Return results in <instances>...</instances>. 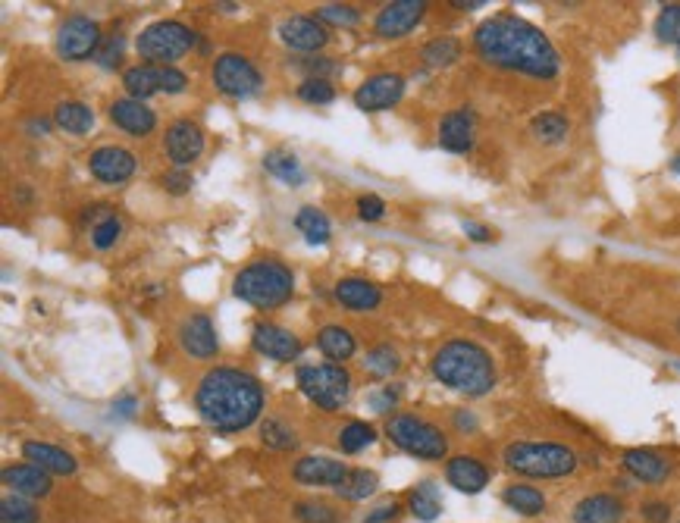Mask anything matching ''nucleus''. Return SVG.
Wrapping results in <instances>:
<instances>
[{
	"label": "nucleus",
	"mask_w": 680,
	"mask_h": 523,
	"mask_svg": "<svg viewBox=\"0 0 680 523\" xmlns=\"http://www.w3.org/2000/svg\"><path fill=\"white\" fill-rule=\"evenodd\" d=\"M474 51L483 63L527 79L549 82L561 73V57L549 35L518 13H496L483 19L474 29Z\"/></svg>",
	"instance_id": "f257e3e1"
},
{
	"label": "nucleus",
	"mask_w": 680,
	"mask_h": 523,
	"mask_svg": "<svg viewBox=\"0 0 680 523\" xmlns=\"http://www.w3.org/2000/svg\"><path fill=\"white\" fill-rule=\"evenodd\" d=\"M261 379L239 367H214L201 376L195 389V411L204 426L217 433H242L264 414Z\"/></svg>",
	"instance_id": "f03ea898"
},
{
	"label": "nucleus",
	"mask_w": 680,
	"mask_h": 523,
	"mask_svg": "<svg viewBox=\"0 0 680 523\" xmlns=\"http://www.w3.org/2000/svg\"><path fill=\"white\" fill-rule=\"evenodd\" d=\"M433 376L445 389L461 392L467 398H483L496 389V361L492 354L471 339H452L442 348H436L430 361Z\"/></svg>",
	"instance_id": "7ed1b4c3"
},
{
	"label": "nucleus",
	"mask_w": 680,
	"mask_h": 523,
	"mask_svg": "<svg viewBox=\"0 0 680 523\" xmlns=\"http://www.w3.org/2000/svg\"><path fill=\"white\" fill-rule=\"evenodd\" d=\"M580 451L565 442H511L502 451V467L521 480H565L580 470Z\"/></svg>",
	"instance_id": "20e7f679"
},
{
	"label": "nucleus",
	"mask_w": 680,
	"mask_h": 523,
	"mask_svg": "<svg viewBox=\"0 0 680 523\" xmlns=\"http://www.w3.org/2000/svg\"><path fill=\"white\" fill-rule=\"evenodd\" d=\"M232 295L239 301L261 307V311H273L283 307L295 295V273L283 264V260H254V264L242 267L232 279Z\"/></svg>",
	"instance_id": "39448f33"
},
{
	"label": "nucleus",
	"mask_w": 680,
	"mask_h": 523,
	"mask_svg": "<svg viewBox=\"0 0 680 523\" xmlns=\"http://www.w3.org/2000/svg\"><path fill=\"white\" fill-rule=\"evenodd\" d=\"M386 439L417 461H442L449 458V436L436 423L417 414H389L383 426Z\"/></svg>",
	"instance_id": "423d86ee"
},
{
	"label": "nucleus",
	"mask_w": 680,
	"mask_h": 523,
	"mask_svg": "<svg viewBox=\"0 0 680 523\" xmlns=\"http://www.w3.org/2000/svg\"><path fill=\"white\" fill-rule=\"evenodd\" d=\"M198 44V32L179 19H157L135 38V51L151 66H176Z\"/></svg>",
	"instance_id": "0eeeda50"
},
{
	"label": "nucleus",
	"mask_w": 680,
	"mask_h": 523,
	"mask_svg": "<svg viewBox=\"0 0 680 523\" xmlns=\"http://www.w3.org/2000/svg\"><path fill=\"white\" fill-rule=\"evenodd\" d=\"M301 395L320 411H339L351 398V373L342 364H304L295 373Z\"/></svg>",
	"instance_id": "6e6552de"
},
{
	"label": "nucleus",
	"mask_w": 680,
	"mask_h": 523,
	"mask_svg": "<svg viewBox=\"0 0 680 523\" xmlns=\"http://www.w3.org/2000/svg\"><path fill=\"white\" fill-rule=\"evenodd\" d=\"M210 82L229 101H248L264 88V76L245 54H220L210 66Z\"/></svg>",
	"instance_id": "1a4fd4ad"
},
{
	"label": "nucleus",
	"mask_w": 680,
	"mask_h": 523,
	"mask_svg": "<svg viewBox=\"0 0 680 523\" xmlns=\"http://www.w3.org/2000/svg\"><path fill=\"white\" fill-rule=\"evenodd\" d=\"M101 44H104L101 26L88 16H69L57 29V54L69 63H82V60L98 57Z\"/></svg>",
	"instance_id": "9d476101"
},
{
	"label": "nucleus",
	"mask_w": 680,
	"mask_h": 523,
	"mask_svg": "<svg viewBox=\"0 0 680 523\" xmlns=\"http://www.w3.org/2000/svg\"><path fill=\"white\" fill-rule=\"evenodd\" d=\"M251 345L257 354H264V358L270 361H279V364H292L301 358L304 351V342L295 336L292 329L279 326V323H254L251 326Z\"/></svg>",
	"instance_id": "9b49d317"
},
{
	"label": "nucleus",
	"mask_w": 680,
	"mask_h": 523,
	"mask_svg": "<svg viewBox=\"0 0 680 523\" xmlns=\"http://www.w3.org/2000/svg\"><path fill=\"white\" fill-rule=\"evenodd\" d=\"M405 76L398 73H377V76H367L358 88H355V107L364 113H383L392 110L398 101L405 98Z\"/></svg>",
	"instance_id": "f8f14e48"
},
{
	"label": "nucleus",
	"mask_w": 680,
	"mask_h": 523,
	"mask_svg": "<svg viewBox=\"0 0 680 523\" xmlns=\"http://www.w3.org/2000/svg\"><path fill=\"white\" fill-rule=\"evenodd\" d=\"M424 16H427L424 0H392V4H386L377 13V19H373V35L383 41L405 38L424 22Z\"/></svg>",
	"instance_id": "ddd939ff"
},
{
	"label": "nucleus",
	"mask_w": 680,
	"mask_h": 523,
	"mask_svg": "<svg viewBox=\"0 0 680 523\" xmlns=\"http://www.w3.org/2000/svg\"><path fill=\"white\" fill-rule=\"evenodd\" d=\"M207 138L204 129L192 120H176L167 126V135H163V151L173 160L176 170H189V166L204 154Z\"/></svg>",
	"instance_id": "4468645a"
},
{
	"label": "nucleus",
	"mask_w": 680,
	"mask_h": 523,
	"mask_svg": "<svg viewBox=\"0 0 680 523\" xmlns=\"http://www.w3.org/2000/svg\"><path fill=\"white\" fill-rule=\"evenodd\" d=\"M276 35L289 51L308 54V57H314L317 51H323V47L330 44V32H326V26L314 16H286L279 22Z\"/></svg>",
	"instance_id": "2eb2a0df"
},
{
	"label": "nucleus",
	"mask_w": 680,
	"mask_h": 523,
	"mask_svg": "<svg viewBox=\"0 0 680 523\" xmlns=\"http://www.w3.org/2000/svg\"><path fill=\"white\" fill-rule=\"evenodd\" d=\"M351 467L330 455H304L292 467V480L298 486H323V489H339L348 480Z\"/></svg>",
	"instance_id": "dca6fc26"
},
{
	"label": "nucleus",
	"mask_w": 680,
	"mask_h": 523,
	"mask_svg": "<svg viewBox=\"0 0 680 523\" xmlns=\"http://www.w3.org/2000/svg\"><path fill=\"white\" fill-rule=\"evenodd\" d=\"M135 154L123 145H104L88 154V173L104 185H123L135 176Z\"/></svg>",
	"instance_id": "f3484780"
},
{
	"label": "nucleus",
	"mask_w": 680,
	"mask_h": 523,
	"mask_svg": "<svg viewBox=\"0 0 680 523\" xmlns=\"http://www.w3.org/2000/svg\"><path fill=\"white\" fill-rule=\"evenodd\" d=\"M439 145L449 154H467L477 145V113L474 107H455L439 120Z\"/></svg>",
	"instance_id": "a211bd4d"
},
{
	"label": "nucleus",
	"mask_w": 680,
	"mask_h": 523,
	"mask_svg": "<svg viewBox=\"0 0 680 523\" xmlns=\"http://www.w3.org/2000/svg\"><path fill=\"white\" fill-rule=\"evenodd\" d=\"M621 470L630 480H637L643 486H662L671 477V461L655 448H627L621 451Z\"/></svg>",
	"instance_id": "6ab92c4d"
},
{
	"label": "nucleus",
	"mask_w": 680,
	"mask_h": 523,
	"mask_svg": "<svg viewBox=\"0 0 680 523\" xmlns=\"http://www.w3.org/2000/svg\"><path fill=\"white\" fill-rule=\"evenodd\" d=\"M179 345L182 351L189 354L195 361H210L220 354V339H217V329L210 323L207 314H192L179 323Z\"/></svg>",
	"instance_id": "aec40b11"
},
{
	"label": "nucleus",
	"mask_w": 680,
	"mask_h": 523,
	"mask_svg": "<svg viewBox=\"0 0 680 523\" xmlns=\"http://www.w3.org/2000/svg\"><path fill=\"white\" fill-rule=\"evenodd\" d=\"M627 502L618 492H590L571 508V523H621Z\"/></svg>",
	"instance_id": "412c9836"
},
{
	"label": "nucleus",
	"mask_w": 680,
	"mask_h": 523,
	"mask_svg": "<svg viewBox=\"0 0 680 523\" xmlns=\"http://www.w3.org/2000/svg\"><path fill=\"white\" fill-rule=\"evenodd\" d=\"M22 461L41 467L44 473H51V477H73L79 470V461L69 455L66 448L51 445V442H38V439L22 442Z\"/></svg>",
	"instance_id": "4be33fe9"
},
{
	"label": "nucleus",
	"mask_w": 680,
	"mask_h": 523,
	"mask_svg": "<svg viewBox=\"0 0 680 523\" xmlns=\"http://www.w3.org/2000/svg\"><path fill=\"white\" fill-rule=\"evenodd\" d=\"M110 123L116 129H123L132 138H145L157 129V113L145 104V101H135V98H120L110 104Z\"/></svg>",
	"instance_id": "5701e85b"
},
{
	"label": "nucleus",
	"mask_w": 680,
	"mask_h": 523,
	"mask_svg": "<svg viewBox=\"0 0 680 523\" xmlns=\"http://www.w3.org/2000/svg\"><path fill=\"white\" fill-rule=\"evenodd\" d=\"M0 477H4V486L10 492H16L22 498H32V502H35V498H48L54 492L51 473H44L41 467H35L29 461L4 467V473H0Z\"/></svg>",
	"instance_id": "b1692460"
},
{
	"label": "nucleus",
	"mask_w": 680,
	"mask_h": 523,
	"mask_svg": "<svg viewBox=\"0 0 680 523\" xmlns=\"http://www.w3.org/2000/svg\"><path fill=\"white\" fill-rule=\"evenodd\" d=\"M489 477H492L489 467L474 455H455L445 461V480L464 495H480L489 486Z\"/></svg>",
	"instance_id": "393cba45"
},
{
	"label": "nucleus",
	"mask_w": 680,
	"mask_h": 523,
	"mask_svg": "<svg viewBox=\"0 0 680 523\" xmlns=\"http://www.w3.org/2000/svg\"><path fill=\"white\" fill-rule=\"evenodd\" d=\"M333 298L345 307V311H355V314L377 311V307L383 304L380 285H373L370 279H361V276H345V279H339L333 285Z\"/></svg>",
	"instance_id": "a878e982"
},
{
	"label": "nucleus",
	"mask_w": 680,
	"mask_h": 523,
	"mask_svg": "<svg viewBox=\"0 0 680 523\" xmlns=\"http://www.w3.org/2000/svg\"><path fill=\"white\" fill-rule=\"evenodd\" d=\"M502 505L524 520H536L549 511V498L539 486H530L527 480H514L502 489Z\"/></svg>",
	"instance_id": "bb28decb"
},
{
	"label": "nucleus",
	"mask_w": 680,
	"mask_h": 523,
	"mask_svg": "<svg viewBox=\"0 0 680 523\" xmlns=\"http://www.w3.org/2000/svg\"><path fill=\"white\" fill-rule=\"evenodd\" d=\"M317 348H320L323 358H330L333 364H345V361L355 358L358 339H355V332H351L348 326L330 323V326H323L317 332Z\"/></svg>",
	"instance_id": "cd10ccee"
},
{
	"label": "nucleus",
	"mask_w": 680,
	"mask_h": 523,
	"mask_svg": "<svg viewBox=\"0 0 680 523\" xmlns=\"http://www.w3.org/2000/svg\"><path fill=\"white\" fill-rule=\"evenodd\" d=\"M123 88H126L129 98H135V101H148V98H154V94H163V88H160V66H151V63L129 66L123 73Z\"/></svg>",
	"instance_id": "c85d7f7f"
},
{
	"label": "nucleus",
	"mask_w": 680,
	"mask_h": 523,
	"mask_svg": "<svg viewBox=\"0 0 680 523\" xmlns=\"http://www.w3.org/2000/svg\"><path fill=\"white\" fill-rule=\"evenodd\" d=\"M54 126L66 135H88L95 129V110L82 101H60L54 107Z\"/></svg>",
	"instance_id": "c756f323"
},
{
	"label": "nucleus",
	"mask_w": 680,
	"mask_h": 523,
	"mask_svg": "<svg viewBox=\"0 0 680 523\" xmlns=\"http://www.w3.org/2000/svg\"><path fill=\"white\" fill-rule=\"evenodd\" d=\"M568 132H571V120L561 110H543L530 120V135L539 145H549V148L561 145V141L568 138Z\"/></svg>",
	"instance_id": "7c9ffc66"
},
{
	"label": "nucleus",
	"mask_w": 680,
	"mask_h": 523,
	"mask_svg": "<svg viewBox=\"0 0 680 523\" xmlns=\"http://www.w3.org/2000/svg\"><path fill=\"white\" fill-rule=\"evenodd\" d=\"M405 508H408L417 520H424V523L436 520V517H439V511H442V495H439V486H436V483H430V480H420L417 486H411V489H408V495H405Z\"/></svg>",
	"instance_id": "2f4dec72"
},
{
	"label": "nucleus",
	"mask_w": 680,
	"mask_h": 523,
	"mask_svg": "<svg viewBox=\"0 0 680 523\" xmlns=\"http://www.w3.org/2000/svg\"><path fill=\"white\" fill-rule=\"evenodd\" d=\"M264 170L273 176V179H279V182H286V185H292V188H298L304 179V166H301V160L289 151V148H270L267 154H264Z\"/></svg>",
	"instance_id": "473e14b6"
},
{
	"label": "nucleus",
	"mask_w": 680,
	"mask_h": 523,
	"mask_svg": "<svg viewBox=\"0 0 680 523\" xmlns=\"http://www.w3.org/2000/svg\"><path fill=\"white\" fill-rule=\"evenodd\" d=\"M295 229L304 235V242L308 245H330V239H333L330 217H326L320 207H311V204L295 213Z\"/></svg>",
	"instance_id": "72a5a7b5"
},
{
	"label": "nucleus",
	"mask_w": 680,
	"mask_h": 523,
	"mask_svg": "<svg viewBox=\"0 0 680 523\" xmlns=\"http://www.w3.org/2000/svg\"><path fill=\"white\" fill-rule=\"evenodd\" d=\"M461 54H464L461 38H455V35H439V38H433V41L424 44V51H420V60H424L430 69H449V66H455L461 60Z\"/></svg>",
	"instance_id": "f704fd0d"
},
{
	"label": "nucleus",
	"mask_w": 680,
	"mask_h": 523,
	"mask_svg": "<svg viewBox=\"0 0 680 523\" xmlns=\"http://www.w3.org/2000/svg\"><path fill=\"white\" fill-rule=\"evenodd\" d=\"M377 486H380V477L373 470L351 467L348 480L336 489V495L345 498V502H364V498H370L373 492H377Z\"/></svg>",
	"instance_id": "c9c22d12"
},
{
	"label": "nucleus",
	"mask_w": 680,
	"mask_h": 523,
	"mask_svg": "<svg viewBox=\"0 0 680 523\" xmlns=\"http://www.w3.org/2000/svg\"><path fill=\"white\" fill-rule=\"evenodd\" d=\"M373 442H377V430L364 420H351L339 430V448L345 455H361V451H367Z\"/></svg>",
	"instance_id": "e433bc0d"
},
{
	"label": "nucleus",
	"mask_w": 680,
	"mask_h": 523,
	"mask_svg": "<svg viewBox=\"0 0 680 523\" xmlns=\"http://www.w3.org/2000/svg\"><path fill=\"white\" fill-rule=\"evenodd\" d=\"M261 442L273 451H295L301 445L298 433L292 430V426L286 420H279V417H267L261 423Z\"/></svg>",
	"instance_id": "4c0bfd02"
},
{
	"label": "nucleus",
	"mask_w": 680,
	"mask_h": 523,
	"mask_svg": "<svg viewBox=\"0 0 680 523\" xmlns=\"http://www.w3.org/2000/svg\"><path fill=\"white\" fill-rule=\"evenodd\" d=\"M364 370L377 379H389L392 373L402 370V358H398V351L392 345H377L364 354Z\"/></svg>",
	"instance_id": "58836bf2"
},
{
	"label": "nucleus",
	"mask_w": 680,
	"mask_h": 523,
	"mask_svg": "<svg viewBox=\"0 0 680 523\" xmlns=\"http://www.w3.org/2000/svg\"><path fill=\"white\" fill-rule=\"evenodd\" d=\"M38 520L41 514L32 498H22L16 492L4 495V502H0V523H38Z\"/></svg>",
	"instance_id": "ea45409f"
},
{
	"label": "nucleus",
	"mask_w": 680,
	"mask_h": 523,
	"mask_svg": "<svg viewBox=\"0 0 680 523\" xmlns=\"http://www.w3.org/2000/svg\"><path fill=\"white\" fill-rule=\"evenodd\" d=\"M655 38L662 44H671L680 51V4H665L655 16V26H652Z\"/></svg>",
	"instance_id": "a19ab883"
},
{
	"label": "nucleus",
	"mask_w": 680,
	"mask_h": 523,
	"mask_svg": "<svg viewBox=\"0 0 680 523\" xmlns=\"http://www.w3.org/2000/svg\"><path fill=\"white\" fill-rule=\"evenodd\" d=\"M298 523H342L339 511L326 502H317V498H304V502H295L292 508Z\"/></svg>",
	"instance_id": "79ce46f5"
},
{
	"label": "nucleus",
	"mask_w": 680,
	"mask_h": 523,
	"mask_svg": "<svg viewBox=\"0 0 680 523\" xmlns=\"http://www.w3.org/2000/svg\"><path fill=\"white\" fill-rule=\"evenodd\" d=\"M317 19L323 22V26L351 29L361 22V10L355 4H323V7H317Z\"/></svg>",
	"instance_id": "37998d69"
},
{
	"label": "nucleus",
	"mask_w": 680,
	"mask_h": 523,
	"mask_svg": "<svg viewBox=\"0 0 680 523\" xmlns=\"http://www.w3.org/2000/svg\"><path fill=\"white\" fill-rule=\"evenodd\" d=\"M295 94H298V101L311 104V107H326L336 101V85L326 79H304Z\"/></svg>",
	"instance_id": "c03bdc74"
},
{
	"label": "nucleus",
	"mask_w": 680,
	"mask_h": 523,
	"mask_svg": "<svg viewBox=\"0 0 680 523\" xmlns=\"http://www.w3.org/2000/svg\"><path fill=\"white\" fill-rule=\"evenodd\" d=\"M298 66L304 69V79H326L333 82L336 76H342V63L336 57H323V54H314V57H304L298 60Z\"/></svg>",
	"instance_id": "a18cd8bd"
},
{
	"label": "nucleus",
	"mask_w": 680,
	"mask_h": 523,
	"mask_svg": "<svg viewBox=\"0 0 680 523\" xmlns=\"http://www.w3.org/2000/svg\"><path fill=\"white\" fill-rule=\"evenodd\" d=\"M120 235H123V220L113 213V217L101 220L98 226H91V245H95L98 251H107L120 242Z\"/></svg>",
	"instance_id": "49530a36"
},
{
	"label": "nucleus",
	"mask_w": 680,
	"mask_h": 523,
	"mask_svg": "<svg viewBox=\"0 0 680 523\" xmlns=\"http://www.w3.org/2000/svg\"><path fill=\"white\" fill-rule=\"evenodd\" d=\"M402 511H405V502H398V498H383V502H377L364 514V523H395L402 517Z\"/></svg>",
	"instance_id": "de8ad7c7"
},
{
	"label": "nucleus",
	"mask_w": 680,
	"mask_h": 523,
	"mask_svg": "<svg viewBox=\"0 0 680 523\" xmlns=\"http://www.w3.org/2000/svg\"><path fill=\"white\" fill-rule=\"evenodd\" d=\"M192 185H195V176L189 173V170H176V166H173V170L170 173H163L160 176V188H163V192H167V195H189L192 192Z\"/></svg>",
	"instance_id": "09e8293b"
},
{
	"label": "nucleus",
	"mask_w": 680,
	"mask_h": 523,
	"mask_svg": "<svg viewBox=\"0 0 680 523\" xmlns=\"http://www.w3.org/2000/svg\"><path fill=\"white\" fill-rule=\"evenodd\" d=\"M640 517L646 523H671L674 508H671V502H665V498H646V502H640Z\"/></svg>",
	"instance_id": "8fccbe9b"
},
{
	"label": "nucleus",
	"mask_w": 680,
	"mask_h": 523,
	"mask_svg": "<svg viewBox=\"0 0 680 523\" xmlns=\"http://www.w3.org/2000/svg\"><path fill=\"white\" fill-rule=\"evenodd\" d=\"M358 217L364 220V223H380L383 217H386V201L383 198H377V195H361L358 198Z\"/></svg>",
	"instance_id": "3c124183"
},
{
	"label": "nucleus",
	"mask_w": 680,
	"mask_h": 523,
	"mask_svg": "<svg viewBox=\"0 0 680 523\" xmlns=\"http://www.w3.org/2000/svg\"><path fill=\"white\" fill-rule=\"evenodd\" d=\"M160 88L163 94H182L189 88V76L179 66H160Z\"/></svg>",
	"instance_id": "603ef678"
},
{
	"label": "nucleus",
	"mask_w": 680,
	"mask_h": 523,
	"mask_svg": "<svg viewBox=\"0 0 680 523\" xmlns=\"http://www.w3.org/2000/svg\"><path fill=\"white\" fill-rule=\"evenodd\" d=\"M95 60H98L104 69L120 66V60H123V35H110V38H104V44H101V51H98Z\"/></svg>",
	"instance_id": "864d4df0"
},
{
	"label": "nucleus",
	"mask_w": 680,
	"mask_h": 523,
	"mask_svg": "<svg viewBox=\"0 0 680 523\" xmlns=\"http://www.w3.org/2000/svg\"><path fill=\"white\" fill-rule=\"evenodd\" d=\"M402 401V386H383L370 395V404H373V411L377 414H389L395 411V404Z\"/></svg>",
	"instance_id": "5fc2aeb1"
},
{
	"label": "nucleus",
	"mask_w": 680,
	"mask_h": 523,
	"mask_svg": "<svg viewBox=\"0 0 680 523\" xmlns=\"http://www.w3.org/2000/svg\"><path fill=\"white\" fill-rule=\"evenodd\" d=\"M461 232H464L471 242H477V245H489V242H496V239H499V232H496V229L486 226V223H477V220H464V223H461Z\"/></svg>",
	"instance_id": "6e6d98bb"
},
{
	"label": "nucleus",
	"mask_w": 680,
	"mask_h": 523,
	"mask_svg": "<svg viewBox=\"0 0 680 523\" xmlns=\"http://www.w3.org/2000/svg\"><path fill=\"white\" fill-rule=\"evenodd\" d=\"M135 408H138L135 395H120V398L113 401V411L120 414V417H132V414H135Z\"/></svg>",
	"instance_id": "4d7b16f0"
},
{
	"label": "nucleus",
	"mask_w": 680,
	"mask_h": 523,
	"mask_svg": "<svg viewBox=\"0 0 680 523\" xmlns=\"http://www.w3.org/2000/svg\"><path fill=\"white\" fill-rule=\"evenodd\" d=\"M455 426H458V430H464V433H474L477 430V417L467 414V411H458L455 414Z\"/></svg>",
	"instance_id": "13d9d810"
},
{
	"label": "nucleus",
	"mask_w": 680,
	"mask_h": 523,
	"mask_svg": "<svg viewBox=\"0 0 680 523\" xmlns=\"http://www.w3.org/2000/svg\"><path fill=\"white\" fill-rule=\"evenodd\" d=\"M452 7L461 10V13H471V10H483L486 4L483 0H452Z\"/></svg>",
	"instance_id": "bf43d9fd"
},
{
	"label": "nucleus",
	"mask_w": 680,
	"mask_h": 523,
	"mask_svg": "<svg viewBox=\"0 0 680 523\" xmlns=\"http://www.w3.org/2000/svg\"><path fill=\"white\" fill-rule=\"evenodd\" d=\"M26 129H29V135H32V138H41V135H48V129H51V120H32V123H29Z\"/></svg>",
	"instance_id": "052dcab7"
},
{
	"label": "nucleus",
	"mask_w": 680,
	"mask_h": 523,
	"mask_svg": "<svg viewBox=\"0 0 680 523\" xmlns=\"http://www.w3.org/2000/svg\"><path fill=\"white\" fill-rule=\"evenodd\" d=\"M671 173H677V176H680V151L671 157Z\"/></svg>",
	"instance_id": "680f3d73"
},
{
	"label": "nucleus",
	"mask_w": 680,
	"mask_h": 523,
	"mask_svg": "<svg viewBox=\"0 0 680 523\" xmlns=\"http://www.w3.org/2000/svg\"><path fill=\"white\" fill-rule=\"evenodd\" d=\"M677 332H680V320H677Z\"/></svg>",
	"instance_id": "e2e57ef3"
},
{
	"label": "nucleus",
	"mask_w": 680,
	"mask_h": 523,
	"mask_svg": "<svg viewBox=\"0 0 680 523\" xmlns=\"http://www.w3.org/2000/svg\"><path fill=\"white\" fill-rule=\"evenodd\" d=\"M677 523H680V520H677Z\"/></svg>",
	"instance_id": "0e129e2a"
}]
</instances>
